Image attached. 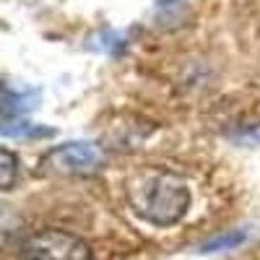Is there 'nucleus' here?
I'll use <instances>...</instances> for the list:
<instances>
[{
    "instance_id": "obj_3",
    "label": "nucleus",
    "mask_w": 260,
    "mask_h": 260,
    "mask_svg": "<svg viewBox=\"0 0 260 260\" xmlns=\"http://www.w3.org/2000/svg\"><path fill=\"white\" fill-rule=\"evenodd\" d=\"M42 167L52 175H65V177L94 175L99 167H104V154L91 141H73L47 151L45 159H42Z\"/></svg>"
},
{
    "instance_id": "obj_2",
    "label": "nucleus",
    "mask_w": 260,
    "mask_h": 260,
    "mask_svg": "<svg viewBox=\"0 0 260 260\" xmlns=\"http://www.w3.org/2000/svg\"><path fill=\"white\" fill-rule=\"evenodd\" d=\"M21 260H94L83 237L65 229H37L18 247Z\"/></svg>"
},
{
    "instance_id": "obj_5",
    "label": "nucleus",
    "mask_w": 260,
    "mask_h": 260,
    "mask_svg": "<svg viewBox=\"0 0 260 260\" xmlns=\"http://www.w3.org/2000/svg\"><path fill=\"white\" fill-rule=\"evenodd\" d=\"M0 167H3V190H11L16 182V175H18V156L11 148H3V161H0Z\"/></svg>"
},
{
    "instance_id": "obj_1",
    "label": "nucleus",
    "mask_w": 260,
    "mask_h": 260,
    "mask_svg": "<svg viewBox=\"0 0 260 260\" xmlns=\"http://www.w3.org/2000/svg\"><path fill=\"white\" fill-rule=\"evenodd\" d=\"M125 201L138 219L151 226H177L192 203L187 180L172 169H143L125 182Z\"/></svg>"
},
{
    "instance_id": "obj_6",
    "label": "nucleus",
    "mask_w": 260,
    "mask_h": 260,
    "mask_svg": "<svg viewBox=\"0 0 260 260\" xmlns=\"http://www.w3.org/2000/svg\"><path fill=\"white\" fill-rule=\"evenodd\" d=\"M159 6H169V3H177V0H156Z\"/></svg>"
},
{
    "instance_id": "obj_4",
    "label": "nucleus",
    "mask_w": 260,
    "mask_h": 260,
    "mask_svg": "<svg viewBox=\"0 0 260 260\" xmlns=\"http://www.w3.org/2000/svg\"><path fill=\"white\" fill-rule=\"evenodd\" d=\"M245 232L242 229H234V232H224V234H219V237H213V240H208L206 242V252H219V250H232V247H237V245H242L245 242Z\"/></svg>"
}]
</instances>
